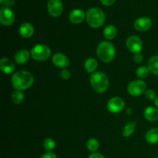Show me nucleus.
Instances as JSON below:
<instances>
[{
	"label": "nucleus",
	"instance_id": "nucleus-27",
	"mask_svg": "<svg viewBox=\"0 0 158 158\" xmlns=\"http://www.w3.org/2000/svg\"><path fill=\"white\" fill-rule=\"evenodd\" d=\"M145 97H146L148 100H154H154L157 98V97H156V93L154 92V90H153V89H147V90L145 91Z\"/></svg>",
	"mask_w": 158,
	"mask_h": 158
},
{
	"label": "nucleus",
	"instance_id": "nucleus-21",
	"mask_svg": "<svg viewBox=\"0 0 158 158\" xmlns=\"http://www.w3.org/2000/svg\"><path fill=\"white\" fill-rule=\"evenodd\" d=\"M148 67L150 69V72L158 76V56H154L150 58L148 63Z\"/></svg>",
	"mask_w": 158,
	"mask_h": 158
},
{
	"label": "nucleus",
	"instance_id": "nucleus-24",
	"mask_svg": "<svg viewBox=\"0 0 158 158\" xmlns=\"http://www.w3.org/2000/svg\"><path fill=\"white\" fill-rule=\"evenodd\" d=\"M99 147H100V143L96 138H90L86 142V148L92 153L97 152V150L99 149Z\"/></svg>",
	"mask_w": 158,
	"mask_h": 158
},
{
	"label": "nucleus",
	"instance_id": "nucleus-16",
	"mask_svg": "<svg viewBox=\"0 0 158 158\" xmlns=\"http://www.w3.org/2000/svg\"><path fill=\"white\" fill-rule=\"evenodd\" d=\"M0 69L5 74H10L15 70V64L9 58H2L0 61Z\"/></svg>",
	"mask_w": 158,
	"mask_h": 158
},
{
	"label": "nucleus",
	"instance_id": "nucleus-9",
	"mask_svg": "<svg viewBox=\"0 0 158 158\" xmlns=\"http://www.w3.org/2000/svg\"><path fill=\"white\" fill-rule=\"evenodd\" d=\"M125 102L121 97H114L110 99L107 103V109L112 114H119L123 110Z\"/></svg>",
	"mask_w": 158,
	"mask_h": 158
},
{
	"label": "nucleus",
	"instance_id": "nucleus-22",
	"mask_svg": "<svg viewBox=\"0 0 158 158\" xmlns=\"http://www.w3.org/2000/svg\"><path fill=\"white\" fill-rule=\"evenodd\" d=\"M137 124L134 121H128L125 125L123 131V136L124 137H130L135 131Z\"/></svg>",
	"mask_w": 158,
	"mask_h": 158
},
{
	"label": "nucleus",
	"instance_id": "nucleus-32",
	"mask_svg": "<svg viewBox=\"0 0 158 158\" xmlns=\"http://www.w3.org/2000/svg\"><path fill=\"white\" fill-rule=\"evenodd\" d=\"M89 158H105V157L103 155V154H100V153L95 152V153H92V154L89 155Z\"/></svg>",
	"mask_w": 158,
	"mask_h": 158
},
{
	"label": "nucleus",
	"instance_id": "nucleus-10",
	"mask_svg": "<svg viewBox=\"0 0 158 158\" xmlns=\"http://www.w3.org/2000/svg\"><path fill=\"white\" fill-rule=\"evenodd\" d=\"M47 10L52 17H58L62 14L63 5L61 0H49L47 3Z\"/></svg>",
	"mask_w": 158,
	"mask_h": 158
},
{
	"label": "nucleus",
	"instance_id": "nucleus-1",
	"mask_svg": "<svg viewBox=\"0 0 158 158\" xmlns=\"http://www.w3.org/2000/svg\"><path fill=\"white\" fill-rule=\"evenodd\" d=\"M34 77L31 73L26 70H20L12 76V84L15 90H25L32 86Z\"/></svg>",
	"mask_w": 158,
	"mask_h": 158
},
{
	"label": "nucleus",
	"instance_id": "nucleus-5",
	"mask_svg": "<svg viewBox=\"0 0 158 158\" xmlns=\"http://www.w3.org/2000/svg\"><path fill=\"white\" fill-rule=\"evenodd\" d=\"M31 56L35 61H46L50 57L51 49L48 46L44 44L35 45L31 49Z\"/></svg>",
	"mask_w": 158,
	"mask_h": 158
},
{
	"label": "nucleus",
	"instance_id": "nucleus-34",
	"mask_svg": "<svg viewBox=\"0 0 158 158\" xmlns=\"http://www.w3.org/2000/svg\"><path fill=\"white\" fill-rule=\"evenodd\" d=\"M154 104H155V106L158 108V97H157V98L154 100Z\"/></svg>",
	"mask_w": 158,
	"mask_h": 158
},
{
	"label": "nucleus",
	"instance_id": "nucleus-2",
	"mask_svg": "<svg viewBox=\"0 0 158 158\" xmlns=\"http://www.w3.org/2000/svg\"><path fill=\"white\" fill-rule=\"evenodd\" d=\"M97 56L99 60H101L103 63H111L116 56L115 46L109 41L101 42L97 46Z\"/></svg>",
	"mask_w": 158,
	"mask_h": 158
},
{
	"label": "nucleus",
	"instance_id": "nucleus-20",
	"mask_svg": "<svg viewBox=\"0 0 158 158\" xmlns=\"http://www.w3.org/2000/svg\"><path fill=\"white\" fill-rule=\"evenodd\" d=\"M117 35V29L113 25H109V26H106L105 27V29H103V36L105 37V39L108 40H114Z\"/></svg>",
	"mask_w": 158,
	"mask_h": 158
},
{
	"label": "nucleus",
	"instance_id": "nucleus-25",
	"mask_svg": "<svg viewBox=\"0 0 158 158\" xmlns=\"http://www.w3.org/2000/svg\"><path fill=\"white\" fill-rule=\"evenodd\" d=\"M150 69H148V66H141L138 67L136 70V75L138 78L140 79H144L149 76L150 74Z\"/></svg>",
	"mask_w": 158,
	"mask_h": 158
},
{
	"label": "nucleus",
	"instance_id": "nucleus-17",
	"mask_svg": "<svg viewBox=\"0 0 158 158\" xmlns=\"http://www.w3.org/2000/svg\"><path fill=\"white\" fill-rule=\"evenodd\" d=\"M145 119L148 121L155 122L158 120V109L154 106H148L143 113Z\"/></svg>",
	"mask_w": 158,
	"mask_h": 158
},
{
	"label": "nucleus",
	"instance_id": "nucleus-31",
	"mask_svg": "<svg viewBox=\"0 0 158 158\" xmlns=\"http://www.w3.org/2000/svg\"><path fill=\"white\" fill-rule=\"evenodd\" d=\"M100 1H101L102 4L104 5V6H112L116 0H100Z\"/></svg>",
	"mask_w": 158,
	"mask_h": 158
},
{
	"label": "nucleus",
	"instance_id": "nucleus-23",
	"mask_svg": "<svg viewBox=\"0 0 158 158\" xmlns=\"http://www.w3.org/2000/svg\"><path fill=\"white\" fill-rule=\"evenodd\" d=\"M25 99V94L21 90H15L12 94V100L15 104H21Z\"/></svg>",
	"mask_w": 158,
	"mask_h": 158
},
{
	"label": "nucleus",
	"instance_id": "nucleus-35",
	"mask_svg": "<svg viewBox=\"0 0 158 158\" xmlns=\"http://www.w3.org/2000/svg\"><path fill=\"white\" fill-rule=\"evenodd\" d=\"M4 1H5V0H0V3H1V4L2 5L3 2H4Z\"/></svg>",
	"mask_w": 158,
	"mask_h": 158
},
{
	"label": "nucleus",
	"instance_id": "nucleus-26",
	"mask_svg": "<svg viewBox=\"0 0 158 158\" xmlns=\"http://www.w3.org/2000/svg\"><path fill=\"white\" fill-rule=\"evenodd\" d=\"M43 147L47 152H51L56 148V141L52 138H46L43 141Z\"/></svg>",
	"mask_w": 158,
	"mask_h": 158
},
{
	"label": "nucleus",
	"instance_id": "nucleus-14",
	"mask_svg": "<svg viewBox=\"0 0 158 158\" xmlns=\"http://www.w3.org/2000/svg\"><path fill=\"white\" fill-rule=\"evenodd\" d=\"M30 56L31 53L29 50L26 49H23L17 51L16 53L15 54L14 59H15V63L19 65H23L29 61Z\"/></svg>",
	"mask_w": 158,
	"mask_h": 158
},
{
	"label": "nucleus",
	"instance_id": "nucleus-19",
	"mask_svg": "<svg viewBox=\"0 0 158 158\" xmlns=\"http://www.w3.org/2000/svg\"><path fill=\"white\" fill-rule=\"evenodd\" d=\"M98 67V62L94 58H88L84 63V68L89 73H94Z\"/></svg>",
	"mask_w": 158,
	"mask_h": 158
},
{
	"label": "nucleus",
	"instance_id": "nucleus-28",
	"mask_svg": "<svg viewBox=\"0 0 158 158\" xmlns=\"http://www.w3.org/2000/svg\"><path fill=\"white\" fill-rule=\"evenodd\" d=\"M70 71L67 69H62V71L60 72V77L63 80H68L70 78Z\"/></svg>",
	"mask_w": 158,
	"mask_h": 158
},
{
	"label": "nucleus",
	"instance_id": "nucleus-4",
	"mask_svg": "<svg viewBox=\"0 0 158 158\" xmlns=\"http://www.w3.org/2000/svg\"><path fill=\"white\" fill-rule=\"evenodd\" d=\"M86 22L90 27L97 29L101 27L106 20V15L102 9L93 7L88 9L86 14Z\"/></svg>",
	"mask_w": 158,
	"mask_h": 158
},
{
	"label": "nucleus",
	"instance_id": "nucleus-15",
	"mask_svg": "<svg viewBox=\"0 0 158 158\" xmlns=\"http://www.w3.org/2000/svg\"><path fill=\"white\" fill-rule=\"evenodd\" d=\"M19 34L23 38L29 39L34 33V27L31 23H23L19 26Z\"/></svg>",
	"mask_w": 158,
	"mask_h": 158
},
{
	"label": "nucleus",
	"instance_id": "nucleus-6",
	"mask_svg": "<svg viewBox=\"0 0 158 158\" xmlns=\"http://www.w3.org/2000/svg\"><path fill=\"white\" fill-rule=\"evenodd\" d=\"M147 90V83L142 80L131 81L127 86V92L133 97H138Z\"/></svg>",
	"mask_w": 158,
	"mask_h": 158
},
{
	"label": "nucleus",
	"instance_id": "nucleus-33",
	"mask_svg": "<svg viewBox=\"0 0 158 158\" xmlns=\"http://www.w3.org/2000/svg\"><path fill=\"white\" fill-rule=\"evenodd\" d=\"M15 4V0H5L2 5H5V6L7 7H11Z\"/></svg>",
	"mask_w": 158,
	"mask_h": 158
},
{
	"label": "nucleus",
	"instance_id": "nucleus-18",
	"mask_svg": "<svg viewBox=\"0 0 158 158\" xmlns=\"http://www.w3.org/2000/svg\"><path fill=\"white\" fill-rule=\"evenodd\" d=\"M146 141L150 144L158 143V127H154L147 132L145 136Z\"/></svg>",
	"mask_w": 158,
	"mask_h": 158
},
{
	"label": "nucleus",
	"instance_id": "nucleus-8",
	"mask_svg": "<svg viewBox=\"0 0 158 158\" xmlns=\"http://www.w3.org/2000/svg\"><path fill=\"white\" fill-rule=\"evenodd\" d=\"M126 46L128 50L134 54L140 52L143 49L142 40L138 36L134 35L128 37L126 41Z\"/></svg>",
	"mask_w": 158,
	"mask_h": 158
},
{
	"label": "nucleus",
	"instance_id": "nucleus-30",
	"mask_svg": "<svg viewBox=\"0 0 158 158\" xmlns=\"http://www.w3.org/2000/svg\"><path fill=\"white\" fill-rule=\"evenodd\" d=\"M40 158H57L56 154L52 152H47L41 156Z\"/></svg>",
	"mask_w": 158,
	"mask_h": 158
},
{
	"label": "nucleus",
	"instance_id": "nucleus-7",
	"mask_svg": "<svg viewBox=\"0 0 158 158\" xmlns=\"http://www.w3.org/2000/svg\"><path fill=\"white\" fill-rule=\"evenodd\" d=\"M15 21V14L10 7L2 6L0 9V23L5 26L12 25Z\"/></svg>",
	"mask_w": 158,
	"mask_h": 158
},
{
	"label": "nucleus",
	"instance_id": "nucleus-3",
	"mask_svg": "<svg viewBox=\"0 0 158 158\" xmlns=\"http://www.w3.org/2000/svg\"><path fill=\"white\" fill-rule=\"evenodd\" d=\"M89 82L94 90L99 94L106 92L109 87V80L107 76L101 71H97L91 74Z\"/></svg>",
	"mask_w": 158,
	"mask_h": 158
},
{
	"label": "nucleus",
	"instance_id": "nucleus-13",
	"mask_svg": "<svg viewBox=\"0 0 158 158\" xmlns=\"http://www.w3.org/2000/svg\"><path fill=\"white\" fill-rule=\"evenodd\" d=\"M86 18L84 11L80 9H76L71 11L69 15V19L73 24H80Z\"/></svg>",
	"mask_w": 158,
	"mask_h": 158
},
{
	"label": "nucleus",
	"instance_id": "nucleus-11",
	"mask_svg": "<svg viewBox=\"0 0 158 158\" xmlns=\"http://www.w3.org/2000/svg\"><path fill=\"white\" fill-rule=\"evenodd\" d=\"M52 63L55 66L60 69H66L69 65V60L65 54L62 52H56L52 58Z\"/></svg>",
	"mask_w": 158,
	"mask_h": 158
},
{
	"label": "nucleus",
	"instance_id": "nucleus-12",
	"mask_svg": "<svg viewBox=\"0 0 158 158\" xmlns=\"http://www.w3.org/2000/svg\"><path fill=\"white\" fill-rule=\"evenodd\" d=\"M134 26L139 32H146L152 26V20L148 17H140L135 20Z\"/></svg>",
	"mask_w": 158,
	"mask_h": 158
},
{
	"label": "nucleus",
	"instance_id": "nucleus-29",
	"mask_svg": "<svg viewBox=\"0 0 158 158\" xmlns=\"http://www.w3.org/2000/svg\"><path fill=\"white\" fill-rule=\"evenodd\" d=\"M134 60L136 63H141L143 60V56L140 52L134 54Z\"/></svg>",
	"mask_w": 158,
	"mask_h": 158
}]
</instances>
